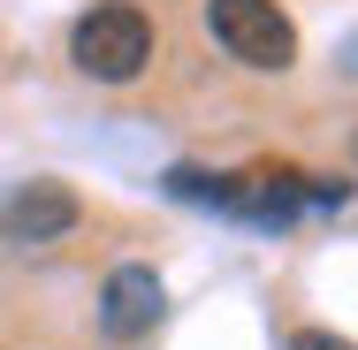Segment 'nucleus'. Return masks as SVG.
<instances>
[{"mask_svg": "<svg viewBox=\"0 0 358 350\" xmlns=\"http://www.w3.org/2000/svg\"><path fill=\"white\" fill-rule=\"evenodd\" d=\"M160 312H168V289H160V275L152 267H115V275L99 282V328L115 335V343H138V335H152L160 328Z\"/></svg>", "mask_w": 358, "mask_h": 350, "instance_id": "4", "label": "nucleus"}, {"mask_svg": "<svg viewBox=\"0 0 358 350\" xmlns=\"http://www.w3.org/2000/svg\"><path fill=\"white\" fill-rule=\"evenodd\" d=\"M206 31L229 61H244L259 76H282L297 61V23L275 0H206Z\"/></svg>", "mask_w": 358, "mask_h": 350, "instance_id": "2", "label": "nucleus"}, {"mask_svg": "<svg viewBox=\"0 0 358 350\" xmlns=\"http://www.w3.org/2000/svg\"><path fill=\"white\" fill-rule=\"evenodd\" d=\"M282 350H358V343H343V335H328V328H297Z\"/></svg>", "mask_w": 358, "mask_h": 350, "instance_id": "6", "label": "nucleus"}, {"mask_svg": "<svg viewBox=\"0 0 358 350\" xmlns=\"http://www.w3.org/2000/svg\"><path fill=\"white\" fill-rule=\"evenodd\" d=\"M69 61H76V76H92V84H138L145 61H152V15L130 8V0L84 8L76 31H69Z\"/></svg>", "mask_w": 358, "mask_h": 350, "instance_id": "1", "label": "nucleus"}, {"mask_svg": "<svg viewBox=\"0 0 358 350\" xmlns=\"http://www.w3.org/2000/svg\"><path fill=\"white\" fill-rule=\"evenodd\" d=\"M229 191H236V175H214V168H168V198H191V206H229Z\"/></svg>", "mask_w": 358, "mask_h": 350, "instance_id": "5", "label": "nucleus"}, {"mask_svg": "<svg viewBox=\"0 0 358 350\" xmlns=\"http://www.w3.org/2000/svg\"><path fill=\"white\" fill-rule=\"evenodd\" d=\"M84 206H76L69 183H54V175H38V183H15L8 198H0V244H23V251H38V244H62Z\"/></svg>", "mask_w": 358, "mask_h": 350, "instance_id": "3", "label": "nucleus"}, {"mask_svg": "<svg viewBox=\"0 0 358 350\" xmlns=\"http://www.w3.org/2000/svg\"><path fill=\"white\" fill-rule=\"evenodd\" d=\"M351 152H358V138H351Z\"/></svg>", "mask_w": 358, "mask_h": 350, "instance_id": "7", "label": "nucleus"}]
</instances>
